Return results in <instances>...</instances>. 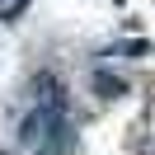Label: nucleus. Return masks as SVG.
Returning a JSON list of instances; mask_svg holds the SVG:
<instances>
[{
  "label": "nucleus",
  "mask_w": 155,
  "mask_h": 155,
  "mask_svg": "<svg viewBox=\"0 0 155 155\" xmlns=\"http://www.w3.org/2000/svg\"><path fill=\"white\" fill-rule=\"evenodd\" d=\"M94 85L104 89L108 99H113V94H122V80H113V75H104V71H99V75H94Z\"/></svg>",
  "instance_id": "nucleus-1"
}]
</instances>
